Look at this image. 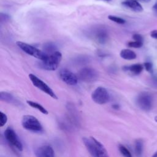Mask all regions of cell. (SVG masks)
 <instances>
[{"label":"cell","instance_id":"d6986e66","mask_svg":"<svg viewBox=\"0 0 157 157\" xmlns=\"http://www.w3.org/2000/svg\"><path fill=\"white\" fill-rule=\"evenodd\" d=\"M134 151L137 156H141L143 151V141L141 139H137L134 144Z\"/></svg>","mask_w":157,"mask_h":157},{"label":"cell","instance_id":"836d02e7","mask_svg":"<svg viewBox=\"0 0 157 157\" xmlns=\"http://www.w3.org/2000/svg\"><path fill=\"white\" fill-rule=\"evenodd\" d=\"M142 1H144L145 2H149L150 0H142Z\"/></svg>","mask_w":157,"mask_h":157},{"label":"cell","instance_id":"e0dca14e","mask_svg":"<svg viewBox=\"0 0 157 157\" xmlns=\"http://www.w3.org/2000/svg\"><path fill=\"white\" fill-rule=\"evenodd\" d=\"M0 99L2 101L8 102V103L14 102V101H15L13 96L10 93H8L6 91L1 92Z\"/></svg>","mask_w":157,"mask_h":157},{"label":"cell","instance_id":"4316f807","mask_svg":"<svg viewBox=\"0 0 157 157\" xmlns=\"http://www.w3.org/2000/svg\"><path fill=\"white\" fill-rule=\"evenodd\" d=\"M132 39L134 40L143 42V37L140 34H133Z\"/></svg>","mask_w":157,"mask_h":157},{"label":"cell","instance_id":"1f68e13d","mask_svg":"<svg viewBox=\"0 0 157 157\" xmlns=\"http://www.w3.org/2000/svg\"><path fill=\"white\" fill-rule=\"evenodd\" d=\"M153 157H157V151L153 155Z\"/></svg>","mask_w":157,"mask_h":157},{"label":"cell","instance_id":"277c9868","mask_svg":"<svg viewBox=\"0 0 157 157\" xmlns=\"http://www.w3.org/2000/svg\"><path fill=\"white\" fill-rule=\"evenodd\" d=\"M21 125L24 129L32 132H40L42 126L37 118L33 115H24L21 120Z\"/></svg>","mask_w":157,"mask_h":157},{"label":"cell","instance_id":"d6a6232c","mask_svg":"<svg viewBox=\"0 0 157 157\" xmlns=\"http://www.w3.org/2000/svg\"><path fill=\"white\" fill-rule=\"evenodd\" d=\"M155 121H156V122H157V115L155 117Z\"/></svg>","mask_w":157,"mask_h":157},{"label":"cell","instance_id":"d4e9b609","mask_svg":"<svg viewBox=\"0 0 157 157\" xmlns=\"http://www.w3.org/2000/svg\"><path fill=\"white\" fill-rule=\"evenodd\" d=\"M144 66L147 71H148L150 74L153 73V65L150 62H145L144 64Z\"/></svg>","mask_w":157,"mask_h":157},{"label":"cell","instance_id":"7c38bea8","mask_svg":"<svg viewBox=\"0 0 157 157\" xmlns=\"http://www.w3.org/2000/svg\"><path fill=\"white\" fill-rule=\"evenodd\" d=\"M35 155L37 157H53L55 156V152L51 146L45 145L37 148Z\"/></svg>","mask_w":157,"mask_h":157},{"label":"cell","instance_id":"30bf717a","mask_svg":"<svg viewBox=\"0 0 157 157\" xmlns=\"http://www.w3.org/2000/svg\"><path fill=\"white\" fill-rule=\"evenodd\" d=\"M59 77L63 82L71 86L77 85L78 80L77 75L66 69H63L59 71Z\"/></svg>","mask_w":157,"mask_h":157},{"label":"cell","instance_id":"2e32d148","mask_svg":"<svg viewBox=\"0 0 157 157\" xmlns=\"http://www.w3.org/2000/svg\"><path fill=\"white\" fill-rule=\"evenodd\" d=\"M43 50L44 52L47 53V55H50L55 52L57 51V47L56 45L51 42H48L47 43H45L43 45Z\"/></svg>","mask_w":157,"mask_h":157},{"label":"cell","instance_id":"3957f363","mask_svg":"<svg viewBox=\"0 0 157 157\" xmlns=\"http://www.w3.org/2000/svg\"><path fill=\"white\" fill-rule=\"evenodd\" d=\"M16 44L25 53L37 59H39L40 60H44L48 55L44 51H41L36 48L35 47L27 43L21 41H17L16 42Z\"/></svg>","mask_w":157,"mask_h":157},{"label":"cell","instance_id":"cb8c5ba5","mask_svg":"<svg viewBox=\"0 0 157 157\" xmlns=\"http://www.w3.org/2000/svg\"><path fill=\"white\" fill-rule=\"evenodd\" d=\"M7 121V117L6 114L1 112H0V127H2L6 124Z\"/></svg>","mask_w":157,"mask_h":157},{"label":"cell","instance_id":"6da1fadb","mask_svg":"<svg viewBox=\"0 0 157 157\" xmlns=\"http://www.w3.org/2000/svg\"><path fill=\"white\" fill-rule=\"evenodd\" d=\"M82 140L88 151L92 156L105 157L108 156L104 146L93 137H85Z\"/></svg>","mask_w":157,"mask_h":157},{"label":"cell","instance_id":"9c48e42d","mask_svg":"<svg viewBox=\"0 0 157 157\" xmlns=\"http://www.w3.org/2000/svg\"><path fill=\"white\" fill-rule=\"evenodd\" d=\"M4 137L6 140L12 146L18 150L19 151L23 150V145L20 140L18 136L11 128H7L4 132Z\"/></svg>","mask_w":157,"mask_h":157},{"label":"cell","instance_id":"4dcf8cb0","mask_svg":"<svg viewBox=\"0 0 157 157\" xmlns=\"http://www.w3.org/2000/svg\"><path fill=\"white\" fill-rule=\"evenodd\" d=\"M112 107H113L114 109H118L119 107H120V106H119V105L115 104L112 105Z\"/></svg>","mask_w":157,"mask_h":157},{"label":"cell","instance_id":"5b68a950","mask_svg":"<svg viewBox=\"0 0 157 157\" xmlns=\"http://www.w3.org/2000/svg\"><path fill=\"white\" fill-rule=\"evenodd\" d=\"M136 104L142 110L149 111L153 106V97L147 92H142L138 94L136 98Z\"/></svg>","mask_w":157,"mask_h":157},{"label":"cell","instance_id":"52a82bcc","mask_svg":"<svg viewBox=\"0 0 157 157\" xmlns=\"http://www.w3.org/2000/svg\"><path fill=\"white\" fill-rule=\"evenodd\" d=\"M29 78L34 86H35L47 94L49 95L52 98L54 99H57L56 95L55 94V92L52 90V88L36 75L33 74H29Z\"/></svg>","mask_w":157,"mask_h":157},{"label":"cell","instance_id":"7402d4cb","mask_svg":"<svg viewBox=\"0 0 157 157\" xmlns=\"http://www.w3.org/2000/svg\"><path fill=\"white\" fill-rule=\"evenodd\" d=\"M108 18L110 20L113 21L118 24H124L126 22V21L123 18H121L119 17H117V16H114V15H109Z\"/></svg>","mask_w":157,"mask_h":157},{"label":"cell","instance_id":"4fadbf2b","mask_svg":"<svg viewBox=\"0 0 157 157\" xmlns=\"http://www.w3.org/2000/svg\"><path fill=\"white\" fill-rule=\"evenodd\" d=\"M122 5L137 12H140L143 10L142 5L137 0H126L122 2Z\"/></svg>","mask_w":157,"mask_h":157},{"label":"cell","instance_id":"9a60e30c","mask_svg":"<svg viewBox=\"0 0 157 157\" xmlns=\"http://www.w3.org/2000/svg\"><path fill=\"white\" fill-rule=\"evenodd\" d=\"M120 55L123 59L126 60H132L137 57L136 53L130 49H123L120 52Z\"/></svg>","mask_w":157,"mask_h":157},{"label":"cell","instance_id":"ffe728a7","mask_svg":"<svg viewBox=\"0 0 157 157\" xmlns=\"http://www.w3.org/2000/svg\"><path fill=\"white\" fill-rule=\"evenodd\" d=\"M118 149H119L120 152L121 153V154L123 156H126V157H131L132 156L131 152L124 145L120 144L118 146Z\"/></svg>","mask_w":157,"mask_h":157},{"label":"cell","instance_id":"83f0119b","mask_svg":"<svg viewBox=\"0 0 157 157\" xmlns=\"http://www.w3.org/2000/svg\"><path fill=\"white\" fill-rule=\"evenodd\" d=\"M150 36L151 37L157 39V30H153L151 32Z\"/></svg>","mask_w":157,"mask_h":157},{"label":"cell","instance_id":"484cf974","mask_svg":"<svg viewBox=\"0 0 157 157\" xmlns=\"http://www.w3.org/2000/svg\"><path fill=\"white\" fill-rule=\"evenodd\" d=\"M0 19H1V23L6 22V21H7L9 20L10 17H9L8 15H7V14L1 13V15H0Z\"/></svg>","mask_w":157,"mask_h":157},{"label":"cell","instance_id":"ba28073f","mask_svg":"<svg viewBox=\"0 0 157 157\" xmlns=\"http://www.w3.org/2000/svg\"><path fill=\"white\" fill-rule=\"evenodd\" d=\"M91 98L96 104H104L109 101L110 95L106 88L99 86L92 93Z\"/></svg>","mask_w":157,"mask_h":157},{"label":"cell","instance_id":"8992f818","mask_svg":"<svg viewBox=\"0 0 157 157\" xmlns=\"http://www.w3.org/2000/svg\"><path fill=\"white\" fill-rule=\"evenodd\" d=\"M98 72L94 68L85 67L78 71L77 77L79 80L84 82H92L98 78Z\"/></svg>","mask_w":157,"mask_h":157},{"label":"cell","instance_id":"f546056e","mask_svg":"<svg viewBox=\"0 0 157 157\" xmlns=\"http://www.w3.org/2000/svg\"><path fill=\"white\" fill-rule=\"evenodd\" d=\"M153 10L154 11V12L157 14V2L153 6Z\"/></svg>","mask_w":157,"mask_h":157},{"label":"cell","instance_id":"f1b7e54d","mask_svg":"<svg viewBox=\"0 0 157 157\" xmlns=\"http://www.w3.org/2000/svg\"><path fill=\"white\" fill-rule=\"evenodd\" d=\"M152 80H153L152 82H153V83L154 84V85L157 87V77L154 76V77H153V78H152Z\"/></svg>","mask_w":157,"mask_h":157},{"label":"cell","instance_id":"603a6c76","mask_svg":"<svg viewBox=\"0 0 157 157\" xmlns=\"http://www.w3.org/2000/svg\"><path fill=\"white\" fill-rule=\"evenodd\" d=\"M142 45H143V42H140V41L134 40V41H130L128 43V46L131 48H140Z\"/></svg>","mask_w":157,"mask_h":157},{"label":"cell","instance_id":"ac0fdd59","mask_svg":"<svg viewBox=\"0 0 157 157\" xmlns=\"http://www.w3.org/2000/svg\"><path fill=\"white\" fill-rule=\"evenodd\" d=\"M26 102L29 105H30L31 107L39 110L42 113L46 114V115H47L48 113V111L42 105H41L40 104H39V103H37L36 102H34V101H27Z\"/></svg>","mask_w":157,"mask_h":157},{"label":"cell","instance_id":"7a4b0ae2","mask_svg":"<svg viewBox=\"0 0 157 157\" xmlns=\"http://www.w3.org/2000/svg\"><path fill=\"white\" fill-rule=\"evenodd\" d=\"M62 58L61 53L56 51L54 53L48 55V56L44 60H40L39 63V67L47 71H54L56 70Z\"/></svg>","mask_w":157,"mask_h":157},{"label":"cell","instance_id":"5bb4252c","mask_svg":"<svg viewBox=\"0 0 157 157\" xmlns=\"http://www.w3.org/2000/svg\"><path fill=\"white\" fill-rule=\"evenodd\" d=\"M144 69V66L140 64H134L131 66H126L123 67L125 71H129L134 75H139L141 73Z\"/></svg>","mask_w":157,"mask_h":157},{"label":"cell","instance_id":"44dd1931","mask_svg":"<svg viewBox=\"0 0 157 157\" xmlns=\"http://www.w3.org/2000/svg\"><path fill=\"white\" fill-rule=\"evenodd\" d=\"M89 57L86 56H78L77 58H75V62L78 64H84L89 62Z\"/></svg>","mask_w":157,"mask_h":157},{"label":"cell","instance_id":"8fae6325","mask_svg":"<svg viewBox=\"0 0 157 157\" xmlns=\"http://www.w3.org/2000/svg\"><path fill=\"white\" fill-rule=\"evenodd\" d=\"M93 36L94 40L101 44H104L109 38V33L107 29L104 28H98L96 29Z\"/></svg>","mask_w":157,"mask_h":157},{"label":"cell","instance_id":"e575fe53","mask_svg":"<svg viewBox=\"0 0 157 157\" xmlns=\"http://www.w3.org/2000/svg\"><path fill=\"white\" fill-rule=\"evenodd\" d=\"M103 1H107V2H109V1H110L112 0H103Z\"/></svg>","mask_w":157,"mask_h":157}]
</instances>
